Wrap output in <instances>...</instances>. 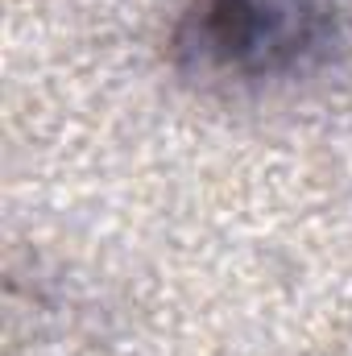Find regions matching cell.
<instances>
[{
	"mask_svg": "<svg viewBox=\"0 0 352 356\" xmlns=\"http://www.w3.org/2000/svg\"><path fill=\"white\" fill-rule=\"evenodd\" d=\"M344 21V0H186L175 58L199 79L257 88L323 63Z\"/></svg>",
	"mask_w": 352,
	"mask_h": 356,
	"instance_id": "obj_1",
	"label": "cell"
}]
</instances>
